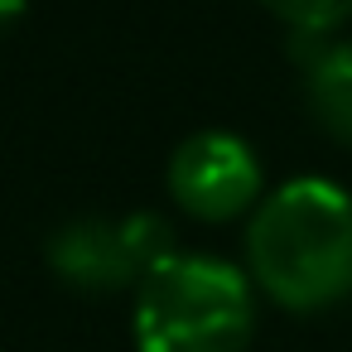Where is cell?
<instances>
[{
  "instance_id": "cell-7",
  "label": "cell",
  "mask_w": 352,
  "mask_h": 352,
  "mask_svg": "<svg viewBox=\"0 0 352 352\" xmlns=\"http://www.w3.org/2000/svg\"><path fill=\"white\" fill-rule=\"evenodd\" d=\"M20 10H25V0H0V25H10Z\"/></svg>"
},
{
  "instance_id": "cell-6",
  "label": "cell",
  "mask_w": 352,
  "mask_h": 352,
  "mask_svg": "<svg viewBox=\"0 0 352 352\" xmlns=\"http://www.w3.org/2000/svg\"><path fill=\"white\" fill-rule=\"evenodd\" d=\"M261 6H270L299 34H323V30H333L338 20L352 15V0H261Z\"/></svg>"
},
{
  "instance_id": "cell-1",
  "label": "cell",
  "mask_w": 352,
  "mask_h": 352,
  "mask_svg": "<svg viewBox=\"0 0 352 352\" xmlns=\"http://www.w3.org/2000/svg\"><path fill=\"white\" fill-rule=\"evenodd\" d=\"M251 275L285 309H323L352 289V198L318 174L280 184L246 227Z\"/></svg>"
},
{
  "instance_id": "cell-5",
  "label": "cell",
  "mask_w": 352,
  "mask_h": 352,
  "mask_svg": "<svg viewBox=\"0 0 352 352\" xmlns=\"http://www.w3.org/2000/svg\"><path fill=\"white\" fill-rule=\"evenodd\" d=\"M299 68H304V97L314 121L352 145V44H328L323 34H299Z\"/></svg>"
},
{
  "instance_id": "cell-2",
  "label": "cell",
  "mask_w": 352,
  "mask_h": 352,
  "mask_svg": "<svg viewBox=\"0 0 352 352\" xmlns=\"http://www.w3.org/2000/svg\"><path fill=\"white\" fill-rule=\"evenodd\" d=\"M251 280L217 256H174L140 280L135 347L140 352H241L251 338Z\"/></svg>"
},
{
  "instance_id": "cell-3",
  "label": "cell",
  "mask_w": 352,
  "mask_h": 352,
  "mask_svg": "<svg viewBox=\"0 0 352 352\" xmlns=\"http://www.w3.org/2000/svg\"><path fill=\"white\" fill-rule=\"evenodd\" d=\"M169 193L203 222L246 212L261 193V160L232 131H198L169 155Z\"/></svg>"
},
{
  "instance_id": "cell-4",
  "label": "cell",
  "mask_w": 352,
  "mask_h": 352,
  "mask_svg": "<svg viewBox=\"0 0 352 352\" xmlns=\"http://www.w3.org/2000/svg\"><path fill=\"white\" fill-rule=\"evenodd\" d=\"M49 265L78 289H121L140 285V256L131 246L126 217H73L49 236Z\"/></svg>"
}]
</instances>
